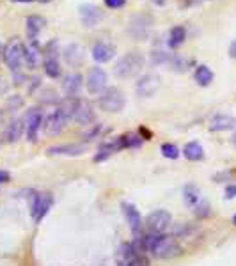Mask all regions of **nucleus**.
Listing matches in <instances>:
<instances>
[{
	"label": "nucleus",
	"mask_w": 236,
	"mask_h": 266,
	"mask_svg": "<svg viewBox=\"0 0 236 266\" xmlns=\"http://www.w3.org/2000/svg\"><path fill=\"white\" fill-rule=\"evenodd\" d=\"M140 250L149 252L151 256L158 257V259H170V257L178 256L181 252L180 243L165 234H148L140 240Z\"/></svg>",
	"instance_id": "obj_1"
},
{
	"label": "nucleus",
	"mask_w": 236,
	"mask_h": 266,
	"mask_svg": "<svg viewBox=\"0 0 236 266\" xmlns=\"http://www.w3.org/2000/svg\"><path fill=\"white\" fill-rule=\"evenodd\" d=\"M144 55L140 51H128L123 57H119L116 66H114V75L118 78H134L137 73L144 67Z\"/></svg>",
	"instance_id": "obj_2"
},
{
	"label": "nucleus",
	"mask_w": 236,
	"mask_h": 266,
	"mask_svg": "<svg viewBox=\"0 0 236 266\" xmlns=\"http://www.w3.org/2000/svg\"><path fill=\"white\" fill-rule=\"evenodd\" d=\"M153 23L154 20L151 15H148V13H137L128 21V27H126L128 36L132 39H137V41L148 39L149 34H151V29H153Z\"/></svg>",
	"instance_id": "obj_3"
},
{
	"label": "nucleus",
	"mask_w": 236,
	"mask_h": 266,
	"mask_svg": "<svg viewBox=\"0 0 236 266\" xmlns=\"http://www.w3.org/2000/svg\"><path fill=\"white\" fill-rule=\"evenodd\" d=\"M126 105V98H124V92L119 87H108L100 94L98 98V107L105 110V112L110 114H118L121 112Z\"/></svg>",
	"instance_id": "obj_4"
},
{
	"label": "nucleus",
	"mask_w": 236,
	"mask_h": 266,
	"mask_svg": "<svg viewBox=\"0 0 236 266\" xmlns=\"http://www.w3.org/2000/svg\"><path fill=\"white\" fill-rule=\"evenodd\" d=\"M2 57H4L5 64L9 66L11 71H20L21 64H23V43L18 37H11L9 43L4 46Z\"/></svg>",
	"instance_id": "obj_5"
},
{
	"label": "nucleus",
	"mask_w": 236,
	"mask_h": 266,
	"mask_svg": "<svg viewBox=\"0 0 236 266\" xmlns=\"http://www.w3.org/2000/svg\"><path fill=\"white\" fill-rule=\"evenodd\" d=\"M57 45L59 41L53 39L47 45V50H45V61H43V66H45V73L47 77L50 78H59L61 77V62H59V51H57Z\"/></svg>",
	"instance_id": "obj_6"
},
{
	"label": "nucleus",
	"mask_w": 236,
	"mask_h": 266,
	"mask_svg": "<svg viewBox=\"0 0 236 266\" xmlns=\"http://www.w3.org/2000/svg\"><path fill=\"white\" fill-rule=\"evenodd\" d=\"M162 87V78L156 75V73H148V75H142V77L137 80L135 83V92L137 96L140 98H153L158 89Z\"/></svg>",
	"instance_id": "obj_7"
},
{
	"label": "nucleus",
	"mask_w": 236,
	"mask_h": 266,
	"mask_svg": "<svg viewBox=\"0 0 236 266\" xmlns=\"http://www.w3.org/2000/svg\"><path fill=\"white\" fill-rule=\"evenodd\" d=\"M170 220H172V215L167 210H154L146 218V227L149 234H162L170 225Z\"/></svg>",
	"instance_id": "obj_8"
},
{
	"label": "nucleus",
	"mask_w": 236,
	"mask_h": 266,
	"mask_svg": "<svg viewBox=\"0 0 236 266\" xmlns=\"http://www.w3.org/2000/svg\"><path fill=\"white\" fill-rule=\"evenodd\" d=\"M85 87L89 94H101L107 89V73L100 66L91 67L85 75Z\"/></svg>",
	"instance_id": "obj_9"
},
{
	"label": "nucleus",
	"mask_w": 236,
	"mask_h": 266,
	"mask_svg": "<svg viewBox=\"0 0 236 266\" xmlns=\"http://www.w3.org/2000/svg\"><path fill=\"white\" fill-rule=\"evenodd\" d=\"M78 16H80V21H82V25L85 29H93L103 20V11L98 5L85 2V4H80V7H78Z\"/></svg>",
	"instance_id": "obj_10"
},
{
	"label": "nucleus",
	"mask_w": 236,
	"mask_h": 266,
	"mask_svg": "<svg viewBox=\"0 0 236 266\" xmlns=\"http://www.w3.org/2000/svg\"><path fill=\"white\" fill-rule=\"evenodd\" d=\"M62 59L69 67L82 66L84 61H85V48L78 43H69L62 48Z\"/></svg>",
	"instance_id": "obj_11"
},
{
	"label": "nucleus",
	"mask_w": 236,
	"mask_h": 266,
	"mask_svg": "<svg viewBox=\"0 0 236 266\" xmlns=\"http://www.w3.org/2000/svg\"><path fill=\"white\" fill-rule=\"evenodd\" d=\"M23 121H25V133L27 137H29V140H31V142L37 140V133H39V130H41L43 126L41 108H31V110L27 112Z\"/></svg>",
	"instance_id": "obj_12"
},
{
	"label": "nucleus",
	"mask_w": 236,
	"mask_h": 266,
	"mask_svg": "<svg viewBox=\"0 0 236 266\" xmlns=\"http://www.w3.org/2000/svg\"><path fill=\"white\" fill-rule=\"evenodd\" d=\"M51 204H53V197L50 194H37L34 197V204H32V218L34 222H41L47 213L50 211Z\"/></svg>",
	"instance_id": "obj_13"
},
{
	"label": "nucleus",
	"mask_w": 236,
	"mask_h": 266,
	"mask_svg": "<svg viewBox=\"0 0 236 266\" xmlns=\"http://www.w3.org/2000/svg\"><path fill=\"white\" fill-rule=\"evenodd\" d=\"M118 50H116V46L112 43H105V41H100L93 46V50H91V55L96 62L103 64V62H108L112 61L114 57H116Z\"/></svg>",
	"instance_id": "obj_14"
},
{
	"label": "nucleus",
	"mask_w": 236,
	"mask_h": 266,
	"mask_svg": "<svg viewBox=\"0 0 236 266\" xmlns=\"http://www.w3.org/2000/svg\"><path fill=\"white\" fill-rule=\"evenodd\" d=\"M210 130L211 132H231L236 130V117L229 114H215L210 119Z\"/></svg>",
	"instance_id": "obj_15"
},
{
	"label": "nucleus",
	"mask_w": 236,
	"mask_h": 266,
	"mask_svg": "<svg viewBox=\"0 0 236 266\" xmlns=\"http://www.w3.org/2000/svg\"><path fill=\"white\" fill-rule=\"evenodd\" d=\"M87 151V144H61V146H51L48 149L50 154H61V156H80Z\"/></svg>",
	"instance_id": "obj_16"
},
{
	"label": "nucleus",
	"mask_w": 236,
	"mask_h": 266,
	"mask_svg": "<svg viewBox=\"0 0 236 266\" xmlns=\"http://www.w3.org/2000/svg\"><path fill=\"white\" fill-rule=\"evenodd\" d=\"M67 121L64 119V116H62L59 110H55V112H51L50 116H47V119L43 121V128H45V132H47L48 135H57V133H61L62 130H64Z\"/></svg>",
	"instance_id": "obj_17"
},
{
	"label": "nucleus",
	"mask_w": 236,
	"mask_h": 266,
	"mask_svg": "<svg viewBox=\"0 0 236 266\" xmlns=\"http://www.w3.org/2000/svg\"><path fill=\"white\" fill-rule=\"evenodd\" d=\"M82 85H84V77L80 73H71L64 78L62 82V91L64 94L69 98H77V94L82 91Z\"/></svg>",
	"instance_id": "obj_18"
},
{
	"label": "nucleus",
	"mask_w": 236,
	"mask_h": 266,
	"mask_svg": "<svg viewBox=\"0 0 236 266\" xmlns=\"http://www.w3.org/2000/svg\"><path fill=\"white\" fill-rule=\"evenodd\" d=\"M25 23H27V36H29V39H31V41H37L39 34H41L45 25H47V20H45L41 15H31L27 16Z\"/></svg>",
	"instance_id": "obj_19"
},
{
	"label": "nucleus",
	"mask_w": 236,
	"mask_h": 266,
	"mask_svg": "<svg viewBox=\"0 0 236 266\" xmlns=\"http://www.w3.org/2000/svg\"><path fill=\"white\" fill-rule=\"evenodd\" d=\"M41 61V50H39V41H31L29 45H23V62L27 66L34 69Z\"/></svg>",
	"instance_id": "obj_20"
},
{
	"label": "nucleus",
	"mask_w": 236,
	"mask_h": 266,
	"mask_svg": "<svg viewBox=\"0 0 236 266\" xmlns=\"http://www.w3.org/2000/svg\"><path fill=\"white\" fill-rule=\"evenodd\" d=\"M75 121L78 124H84V126H89V124L94 123V110L87 100H80L77 114H75Z\"/></svg>",
	"instance_id": "obj_21"
},
{
	"label": "nucleus",
	"mask_w": 236,
	"mask_h": 266,
	"mask_svg": "<svg viewBox=\"0 0 236 266\" xmlns=\"http://www.w3.org/2000/svg\"><path fill=\"white\" fill-rule=\"evenodd\" d=\"M23 133H25V121H23V119H13V121L7 124V128H5L4 138L11 144L18 142V140L23 137Z\"/></svg>",
	"instance_id": "obj_22"
},
{
	"label": "nucleus",
	"mask_w": 236,
	"mask_h": 266,
	"mask_svg": "<svg viewBox=\"0 0 236 266\" xmlns=\"http://www.w3.org/2000/svg\"><path fill=\"white\" fill-rule=\"evenodd\" d=\"M186 39V29L183 25H176L169 31V36H167V46L170 50H178Z\"/></svg>",
	"instance_id": "obj_23"
},
{
	"label": "nucleus",
	"mask_w": 236,
	"mask_h": 266,
	"mask_svg": "<svg viewBox=\"0 0 236 266\" xmlns=\"http://www.w3.org/2000/svg\"><path fill=\"white\" fill-rule=\"evenodd\" d=\"M121 210H123V213H124V216H126V220H128L132 231H139L140 225H142V218H140L139 210H137L134 204H130V202H123V204H121Z\"/></svg>",
	"instance_id": "obj_24"
},
{
	"label": "nucleus",
	"mask_w": 236,
	"mask_h": 266,
	"mask_svg": "<svg viewBox=\"0 0 236 266\" xmlns=\"http://www.w3.org/2000/svg\"><path fill=\"white\" fill-rule=\"evenodd\" d=\"M78 103H80V100H78V98L66 96L61 101V105H59V108H57V110H59L62 116H64V119H66V121H71V119H75V114H77Z\"/></svg>",
	"instance_id": "obj_25"
},
{
	"label": "nucleus",
	"mask_w": 236,
	"mask_h": 266,
	"mask_svg": "<svg viewBox=\"0 0 236 266\" xmlns=\"http://www.w3.org/2000/svg\"><path fill=\"white\" fill-rule=\"evenodd\" d=\"M194 78H195V82L199 83L201 87H208V85H211L215 75H213V71H211L210 66H206V64H199V66L195 67Z\"/></svg>",
	"instance_id": "obj_26"
},
{
	"label": "nucleus",
	"mask_w": 236,
	"mask_h": 266,
	"mask_svg": "<svg viewBox=\"0 0 236 266\" xmlns=\"http://www.w3.org/2000/svg\"><path fill=\"white\" fill-rule=\"evenodd\" d=\"M183 156L190 162H199V160L204 158V149L197 140H192V142H186L185 148H183Z\"/></svg>",
	"instance_id": "obj_27"
},
{
	"label": "nucleus",
	"mask_w": 236,
	"mask_h": 266,
	"mask_svg": "<svg viewBox=\"0 0 236 266\" xmlns=\"http://www.w3.org/2000/svg\"><path fill=\"white\" fill-rule=\"evenodd\" d=\"M183 200H185V204L190 206V208H197L201 200V192L199 188L195 186V184H186L185 188H183Z\"/></svg>",
	"instance_id": "obj_28"
},
{
	"label": "nucleus",
	"mask_w": 236,
	"mask_h": 266,
	"mask_svg": "<svg viewBox=\"0 0 236 266\" xmlns=\"http://www.w3.org/2000/svg\"><path fill=\"white\" fill-rule=\"evenodd\" d=\"M172 57H174V53H169V51H164V50H154L153 53H151V61H153L154 64H169L170 66Z\"/></svg>",
	"instance_id": "obj_29"
},
{
	"label": "nucleus",
	"mask_w": 236,
	"mask_h": 266,
	"mask_svg": "<svg viewBox=\"0 0 236 266\" xmlns=\"http://www.w3.org/2000/svg\"><path fill=\"white\" fill-rule=\"evenodd\" d=\"M39 101L43 105H57L59 103V94L53 89H45L41 92V96H39Z\"/></svg>",
	"instance_id": "obj_30"
},
{
	"label": "nucleus",
	"mask_w": 236,
	"mask_h": 266,
	"mask_svg": "<svg viewBox=\"0 0 236 266\" xmlns=\"http://www.w3.org/2000/svg\"><path fill=\"white\" fill-rule=\"evenodd\" d=\"M160 149H162V154L169 160H176L180 156V149L176 148L174 144H162V148Z\"/></svg>",
	"instance_id": "obj_31"
},
{
	"label": "nucleus",
	"mask_w": 236,
	"mask_h": 266,
	"mask_svg": "<svg viewBox=\"0 0 236 266\" xmlns=\"http://www.w3.org/2000/svg\"><path fill=\"white\" fill-rule=\"evenodd\" d=\"M103 4L107 5L108 9H119L126 4V0H103Z\"/></svg>",
	"instance_id": "obj_32"
},
{
	"label": "nucleus",
	"mask_w": 236,
	"mask_h": 266,
	"mask_svg": "<svg viewBox=\"0 0 236 266\" xmlns=\"http://www.w3.org/2000/svg\"><path fill=\"white\" fill-rule=\"evenodd\" d=\"M20 105H23V100H21V96H13V98H9L7 100V107L13 110V108H16V107H20Z\"/></svg>",
	"instance_id": "obj_33"
},
{
	"label": "nucleus",
	"mask_w": 236,
	"mask_h": 266,
	"mask_svg": "<svg viewBox=\"0 0 236 266\" xmlns=\"http://www.w3.org/2000/svg\"><path fill=\"white\" fill-rule=\"evenodd\" d=\"M101 132V124H94L93 130H89L87 133H85V140H91V138L98 137V133Z\"/></svg>",
	"instance_id": "obj_34"
},
{
	"label": "nucleus",
	"mask_w": 236,
	"mask_h": 266,
	"mask_svg": "<svg viewBox=\"0 0 236 266\" xmlns=\"http://www.w3.org/2000/svg\"><path fill=\"white\" fill-rule=\"evenodd\" d=\"M124 266H148V261H146V259H142V257H135L134 261L126 263Z\"/></svg>",
	"instance_id": "obj_35"
},
{
	"label": "nucleus",
	"mask_w": 236,
	"mask_h": 266,
	"mask_svg": "<svg viewBox=\"0 0 236 266\" xmlns=\"http://www.w3.org/2000/svg\"><path fill=\"white\" fill-rule=\"evenodd\" d=\"M226 195H227V199H233V197H236V184L227 186V188H226Z\"/></svg>",
	"instance_id": "obj_36"
},
{
	"label": "nucleus",
	"mask_w": 236,
	"mask_h": 266,
	"mask_svg": "<svg viewBox=\"0 0 236 266\" xmlns=\"http://www.w3.org/2000/svg\"><path fill=\"white\" fill-rule=\"evenodd\" d=\"M9 172H7V170H0V184L2 183H7V181H9Z\"/></svg>",
	"instance_id": "obj_37"
},
{
	"label": "nucleus",
	"mask_w": 236,
	"mask_h": 266,
	"mask_svg": "<svg viewBox=\"0 0 236 266\" xmlns=\"http://www.w3.org/2000/svg\"><path fill=\"white\" fill-rule=\"evenodd\" d=\"M229 57L236 59V39H233V43L229 45Z\"/></svg>",
	"instance_id": "obj_38"
},
{
	"label": "nucleus",
	"mask_w": 236,
	"mask_h": 266,
	"mask_svg": "<svg viewBox=\"0 0 236 266\" xmlns=\"http://www.w3.org/2000/svg\"><path fill=\"white\" fill-rule=\"evenodd\" d=\"M151 2H154L156 5H164L165 4V0H151Z\"/></svg>",
	"instance_id": "obj_39"
},
{
	"label": "nucleus",
	"mask_w": 236,
	"mask_h": 266,
	"mask_svg": "<svg viewBox=\"0 0 236 266\" xmlns=\"http://www.w3.org/2000/svg\"><path fill=\"white\" fill-rule=\"evenodd\" d=\"M37 2H41V4H47V2H51V0H37Z\"/></svg>",
	"instance_id": "obj_40"
},
{
	"label": "nucleus",
	"mask_w": 236,
	"mask_h": 266,
	"mask_svg": "<svg viewBox=\"0 0 236 266\" xmlns=\"http://www.w3.org/2000/svg\"><path fill=\"white\" fill-rule=\"evenodd\" d=\"M2 53H4V48H2V45H0V55H2Z\"/></svg>",
	"instance_id": "obj_41"
},
{
	"label": "nucleus",
	"mask_w": 236,
	"mask_h": 266,
	"mask_svg": "<svg viewBox=\"0 0 236 266\" xmlns=\"http://www.w3.org/2000/svg\"><path fill=\"white\" fill-rule=\"evenodd\" d=\"M16 2H32V0H16Z\"/></svg>",
	"instance_id": "obj_42"
},
{
	"label": "nucleus",
	"mask_w": 236,
	"mask_h": 266,
	"mask_svg": "<svg viewBox=\"0 0 236 266\" xmlns=\"http://www.w3.org/2000/svg\"><path fill=\"white\" fill-rule=\"evenodd\" d=\"M233 142H235V146H236V133H235V137H233Z\"/></svg>",
	"instance_id": "obj_43"
},
{
	"label": "nucleus",
	"mask_w": 236,
	"mask_h": 266,
	"mask_svg": "<svg viewBox=\"0 0 236 266\" xmlns=\"http://www.w3.org/2000/svg\"><path fill=\"white\" fill-rule=\"evenodd\" d=\"M0 124H2V114H0Z\"/></svg>",
	"instance_id": "obj_44"
},
{
	"label": "nucleus",
	"mask_w": 236,
	"mask_h": 266,
	"mask_svg": "<svg viewBox=\"0 0 236 266\" xmlns=\"http://www.w3.org/2000/svg\"><path fill=\"white\" fill-rule=\"evenodd\" d=\"M233 220H235V224H236V215H235V218H233Z\"/></svg>",
	"instance_id": "obj_45"
}]
</instances>
